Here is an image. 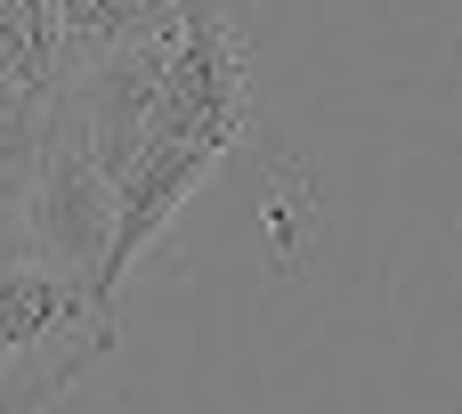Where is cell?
<instances>
[{"instance_id":"1","label":"cell","mask_w":462,"mask_h":414,"mask_svg":"<svg viewBox=\"0 0 462 414\" xmlns=\"http://www.w3.org/2000/svg\"><path fill=\"white\" fill-rule=\"evenodd\" d=\"M244 130H252V65H244V33H236L227 0H211L203 16H187L171 33L162 89H154L130 155L114 163L122 268H138L162 244V228L195 203V187L244 146Z\"/></svg>"},{"instance_id":"2","label":"cell","mask_w":462,"mask_h":414,"mask_svg":"<svg viewBox=\"0 0 462 414\" xmlns=\"http://www.w3.org/2000/svg\"><path fill=\"white\" fill-rule=\"evenodd\" d=\"M114 350V293L24 252L0 268V414H41L73 399Z\"/></svg>"},{"instance_id":"3","label":"cell","mask_w":462,"mask_h":414,"mask_svg":"<svg viewBox=\"0 0 462 414\" xmlns=\"http://www.w3.org/2000/svg\"><path fill=\"white\" fill-rule=\"evenodd\" d=\"M24 244L57 268H73L81 285L97 293H122V203H114V179L97 171L81 122L57 106V130H49V155H41V179L24 195Z\"/></svg>"},{"instance_id":"4","label":"cell","mask_w":462,"mask_h":414,"mask_svg":"<svg viewBox=\"0 0 462 414\" xmlns=\"http://www.w3.org/2000/svg\"><path fill=\"white\" fill-rule=\"evenodd\" d=\"M57 8V41H65V73L106 57V49H130V41H171L187 16H203L211 0H49Z\"/></svg>"},{"instance_id":"5","label":"cell","mask_w":462,"mask_h":414,"mask_svg":"<svg viewBox=\"0 0 462 414\" xmlns=\"http://www.w3.org/2000/svg\"><path fill=\"white\" fill-rule=\"evenodd\" d=\"M49 130H57V89L0 73V212H16V220H24V195L41 179Z\"/></svg>"},{"instance_id":"6","label":"cell","mask_w":462,"mask_h":414,"mask_svg":"<svg viewBox=\"0 0 462 414\" xmlns=\"http://www.w3.org/2000/svg\"><path fill=\"white\" fill-rule=\"evenodd\" d=\"M0 73L8 81H65V41H57V8L49 0H0Z\"/></svg>"},{"instance_id":"7","label":"cell","mask_w":462,"mask_h":414,"mask_svg":"<svg viewBox=\"0 0 462 414\" xmlns=\"http://www.w3.org/2000/svg\"><path fill=\"white\" fill-rule=\"evenodd\" d=\"M24 252H32V244H24V220H16V212H0V268H8V260H24Z\"/></svg>"}]
</instances>
